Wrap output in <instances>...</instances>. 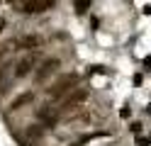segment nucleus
<instances>
[{
  "label": "nucleus",
  "instance_id": "f257e3e1",
  "mask_svg": "<svg viewBox=\"0 0 151 146\" xmlns=\"http://www.w3.org/2000/svg\"><path fill=\"white\" fill-rule=\"evenodd\" d=\"M76 83H78V76H71V73H68V76H61L46 93H49V97H61V95H66L68 90L73 93V90H76V88H73Z\"/></svg>",
  "mask_w": 151,
  "mask_h": 146
},
{
  "label": "nucleus",
  "instance_id": "f03ea898",
  "mask_svg": "<svg viewBox=\"0 0 151 146\" xmlns=\"http://www.w3.org/2000/svg\"><path fill=\"white\" fill-rule=\"evenodd\" d=\"M37 61H39V56H37V54H27L24 58H20L17 66H15V78H24L29 71H34Z\"/></svg>",
  "mask_w": 151,
  "mask_h": 146
},
{
  "label": "nucleus",
  "instance_id": "7ed1b4c3",
  "mask_svg": "<svg viewBox=\"0 0 151 146\" xmlns=\"http://www.w3.org/2000/svg\"><path fill=\"white\" fill-rule=\"evenodd\" d=\"M86 97H88V90H86V88H76L73 93H68V95L63 97V102H61V110H73L76 105L86 102Z\"/></svg>",
  "mask_w": 151,
  "mask_h": 146
},
{
  "label": "nucleus",
  "instance_id": "20e7f679",
  "mask_svg": "<svg viewBox=\"0 0 151 146\" xmlns=\"http://www.w3.org/2000/svg\"><path fill=\"white\" fill-rule=\"evenodd\" d=\"M54 5H56L54 0H27V3H22V10L27 15H39L44 10H51Z\"/></svg>",
  "mask_w": 151,
  "mask_h": 146
},
{
  "label": "nucleus",
  "instance_id": "39448f33",
  "mask_svg": "<svg viewBox=\"0 0 151 146\" xmlns=\"http://www.w3.org/2000/svg\"><path fill=\"white\" fill-rule=\"evenodd\" d=\"M56 68H59V58H46V61L42 63V68H39V71L34 73V78H37L39 83H44L46 78H49V76H51V73L56 71Z\"/></svg>",
  "mask_w": 151,
  "mask_h": 146
},
{
  "label": "nucleus",
  "instance_id": "423d86ee",
  "mask_svg": "<svg viewBox=\"0 0 151 146\" xmlns=\"http://www.w3.org/2000/svg\"><path fill=\"white\" fill-rule=\"evenodd\" d=\"M15 46H17V49H39V46H42V37H39V34H24V37L17 39Z\"/></svg>",
  "mask_w": 151,
  "mask_h": 146
},
{
  "label": "nucleus",
  "instance_id": "0eeeda50",
  "mask_svg": "<svg viewBox=\"0 0 151 146\" xmlns=\"http://www.w3.org/2000/svg\"><path fill=\"white\" fill-rule=\"evenodd\" d=\"M29 102H34V93H22V95H17L15 100L10 102V110L17 112V110H22V107L29 105Z\"/></svg>",
  "mask_w": 151,
  "mask_h": 146
},
{
  "label": "nucleus",
  "instance_id": "6e6552de",
  "mask_svg": "<svg viewBox=\"0 0 151 146\" xmlns=\"http://www.w3.org/2000/svg\"><path fill=\"white\" fill-rule=\"evenodd\" d=\"M76 7H78L81 12H83L86 7H90V0H76Z\"/></svg>",
  "mask_w": 151,
  "mask_h": 146
},
{
  "label": "nucleus",
  "instance_id": "1a4fd4ad",
  "mask_svg": "<svg viewBox=\"0 0 151 146\" xmlns=\"http://www.w3.org/2000/svg\"><path fill=\"white\" fill-rule=\"evenodd\" d=\"M3 27H5V19H3V17H0V32H3Z\"/></svg>",
  "mask_w": 151,
  "mask_h": 146
}]
</instances>
